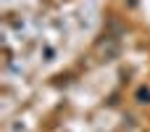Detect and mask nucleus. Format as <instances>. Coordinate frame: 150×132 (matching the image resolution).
<instances>
[{
    "mask_svg": "<svg viewBox=\"0 0 150 132\" xmlns=\"http://www.w3.org/2000/svg\"><path fill=\"white\" fill-rule=\"evenodd\" d=\"M137 101H140V103H150V90L148 87H140V90H137Z\"/></svg>",
    "mask_w": 150,
    "mask_h": 132,
    "instance_id": "nucleus-1",
    "label": "nucleus"
}]
</instances>
